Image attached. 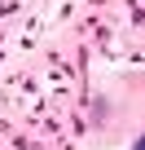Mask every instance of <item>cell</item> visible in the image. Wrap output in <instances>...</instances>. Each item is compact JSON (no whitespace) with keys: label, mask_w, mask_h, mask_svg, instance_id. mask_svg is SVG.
<instances>
[{"label":"cell","mask_w":145,"mask_h":150,"mask_svg":"<svg viewBox=\"0 0 145 150\" xmlns=\"http://www.w3.org/2000/svg\"><path fill=\"white\" fill-rule=\"evenodd\" d=\"M132 150H145V137H141V141H136V146H132Z\"/></svg>","instance_id":"obj_1"}]
</instances>
